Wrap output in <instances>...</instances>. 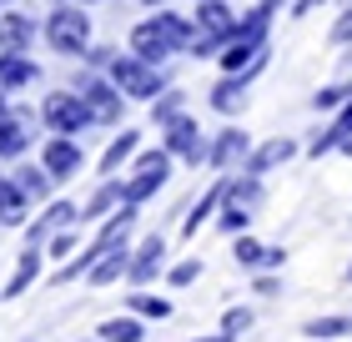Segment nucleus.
<instances>
[{"label":"nucleus","mask_w":352,"mask_h":342,"mask_svg":"<svg viewBox=\"0 0 352 342\" xmlns=\"http://www.w3.org/2000/svg\"><path fill=\"white\" fill-rule=\"evenodd\" d=\"M36 272H41V252H25L21 267H15V277H10V287H6V297H21V292L36 282Z\"/></svg>","instance_id":"b1692460"},{"label":"nucleus","mask_w":352,"mask_h":342,"mask_svg":"<svg viewBox=\"0 0 352 342\" xmlns=\"http://www.w3.org/2000/svg\"><path fill=\"white\" fill-rule=\"evenodd\" d=\"M342 332H352V317H312V322H302V337H312V342H332Z\"/></svg>","instance_id":"4be33fe9"},{"label":"nucleus","mask_w":352,"mask_h":342,"mask_svg":"<svg viewBox=\"0 0 352 342\" xmlns=\"http://www.w3.org/2000/svg\"><path fill=\"white\" fill-rule=\"evenodd\" d=\"M71 247H76V237H71V232H60V237L51 242V257H66Z\"/></svg>","instance_id":"58836bf2"},{"label":"nucleus","mask_w":352,"mask_h":342,"mask_svg":"<svg viewBox=\"0 0 352 342\" xmlns=\"http://www.w3.org/2000/svg\"><path fill=\"white\" fill-rule=\"evenodd\" d=\"M342 151H347V156H352V136H347V141H342Z\"/></svg>","instance_id":"c03bdc74"},{"label":"nucleus","mask_w":352,"mask_h":342,"mask_svg":"<svg viewBox=\"0 0 352 342\" xmlns=\"http://www.w3.org/2000/svg\"><path fill=\"white\" fill-rule=\"evenodd\" d=\"M197 277H201V262H197V257H191V262H176V267H171V287H191Z\"/></svg>","instance_id":"c9c22d12"},{"label":"nucleus","mask_w":352,"mask_h":342,"mask_svg":"<svg viewBox=\"0 0 352 342\" xmlns=\"http://www.w3.org/2000/svg\"><path fill=\"white\" fill-rule=\"evenodd\" d=\"M136 141H141L136 131H121L116 141H111V146H106V156H101V171H116V167H121V161H126V156H131V151H136Z\"/></svg>","instance_id":"a878e982"},{"label":"nucleus","mask_w":352,"mask_h":342,"mask_svg":"<svg viewBox=\"0 0 352 342\" xmlns=\"http://www.w3.org/2000/svg\"><path fill=\"white\" fill-rule=\"evenodd\" d=\"M162 257H166V237L156 232V237H146L136 247V257H131V282H151L156 277V267H162Z\"/></svg>","instance_id":"4468645a"},{"label":"nucleus","mask_w":352,"mask_h":342,"mask_svg":"<svg viewBox=\"0 0 352 342\" xmlns=\"http://www.w3.org/2000/svg\"><path fill=\"white\" fill-rule=\"evenodd\" d=\"M227 202H236V206H262V176H236V182H227Z\"/></svg>","instance_id":"412c9836"},{"label":"nucleus","mask_w":352,"mask_h":342,"mask_svg":"<svg viewBox=\"0 0 352 342\" xmlns=\"http://www.w3.org/2000/svg\"><path fill=\"white\" fill-rule=\"evenodd\" d=\"M45 41H51V51L60 56H86L91 45V21L81 6H60L51 21H45Z\"/></svg>","instance_id":"f03ea898"},{"label":"nucleus","mask_w":352,"mask_h":342,"mask_svg":"<svg viewBox=\"0 0 352 342\" xmlns=\"http://www.w3.org/2000/svg\"><path fill=\"white\" fill-rule=\"evenodd\" d=\"M252 151H247V131H236V126H227L217 141H212V151H206V167H217V171H227V167H236V161H247Z\"/></svg>","instance_id":"9d476101"},{"label":"nucleus","mask_w":352,"mask_h":342,"mask_svg":"<svg viewBox=\"0 0 352 342\" xmlns=\"http://www.w3.org/2000/svg\"><path fill=\"white\" fill-rule=\"evenodd\" d=\"M262 257H267V247H262V242L236 237V262H242V267H262Z\"/></svg>","instance_id":"473e14b6"},{"label":"nucleus","mask_w":352,"mask_h":342,"mask_svg":"<svg viewBox=\"0 0 352 342\" xmlns=\"http://www.w3.org/2000/svg\"><path fill=\"white\" fill-rule=\"evenodd\" d=\"M15 182L25 186V197H45V191H51V182H56V176L45 171V167H21V176H15Z\"/></svg>","instance_id":"bb28decb"},{"label":"nucleus","mask_w":352,"mask_h":342,"mask_svg":"<svg viewBox=\"0 0 352 342\" xmlns=\"http://www.w3.org/2000/svg\"><path fill=\"white\" fill-rule=\"evenodd\" d=\"M131 312H136V317L166 322V317H171V302H166V297H151V292H131Z\"/></svg>","instance_id":"393cba45"},{"label":"nucleus","mask_w":352,"mask_h":342,"mask_svg":"<svg viewBox=\"0 0 352 342\" xmlns=\"http://www.w3.org/2000/svg\"><path fill=\"white\" fill-rule=\"evenodd\" d=\"M146 6H166V0H146Z\"/></svg>","instance_id":"a18cd8bd"},{"label":"nucleus","mask_w":352,"mask_h":342,"mask_svg":"<svg viewBox=\"0 0 352 342\" xmlns=\"http://www.w3.org/2000/svg\"><path fill=\"white\" fill-rule=\"evenodd\" d=\"M30 36H36V25L25 21V15H0V51H25Z\"/></svg>","instance_id":"a211bd4d"},{"label":"nucleus","mask_w":352,"mask_h":342,"mask_svg":"<svg viewBox=\"0 0 352 342\" xmlns=\"http://www.w3.org/2000/svg\"><path fill=\"white\" fill-rule=\"evenodd\" d=\"M101 337L106 342H141L146 332H141L136 317H111V322H101Z\"/></svg>","instance_id":"5701e85b"},{"label":"nucleus","mask_w":352,"mask_h":342,"mask_svg":"<svg viewBox=\"0 0 352 342\" xmlns=\"http://www.w3.org/2000/svg\"><path fill=\"white\" fill-rule=\"evenodd\" d=\"M30 146V116H0V156H21Z\"/></svg>","instance_id":"2eb2a0df"},{"label":"nucleus","mask_w":352,"mask_h":342,"mask_svg":"<svg viewBox=\"0 0 352 342\" xmlns=\"http://www.w3.org/2000/svg\"><path fill=\"white\" fill-rule=\"evenodd\" d=\"M347 277H352V267H347Z\"/></svg>","instance_id":"de8ad7c7"},{"label":"nucleus","mask_w":352,"mask_h":342,"mask_svg":"<svg viewBox=\"0 0 352 342\" xmlns=\"http://www.w3.org/2000/svg\"><path fill=\"white\" fill-rule=\"evenodd\" d=\"M252 287H257L262 297H277V292H282V282H277V277H257V282H252Z\"/></svg>","instance_id":"4c0bfd02"},{"label":"nucleus","mask_w":352,"mask_h":342,"mask_svg":"<svg viewBox=\"0 0 352 342\" xmlns=\"http://www.w3.org/2000/svg\"><path fill=\"white\" fill-rule=\"evenodd\" d=\"M347 136H352V101H347V106L338 111V121H332V131H322V136H317V141L307 146V151H312V156H322V151H332V146H342Z\"/></svg>","instance_id":"aec40b11"},{"label":"nucleus","mask_w":352,"mask_h":342,"mask_svg":"<svg viewBox=\"0 0 352 342\" xmlns=\"http://www.w3.org/2000/svg\"><path fill=\"white\" fill-rule=\"evenodd\" d=\"M0 116H6V86H0Z\"/></svg>","instance_id":"37998d69"},{"label":"nucleus","mask_w":352,"mask_h":342,"mask_svg":"<svg viewBox=\"0 0 352 342\" xmlns=\"http://www.w3.org/2000/svg\"><path fill=\"white\" fill-rule=\"evenodd\" d=\"M111 81H116L121 96H131V101H151V96H162V71H156L151 61H141L136 51L111 61Z\"/></svg>","instance_id":"7ed1b4c3"},{"label":"nucleus","mask_w":352,"mask_h":342,"mask_svg":"<svg viewBox=\"0 0 352 342\" xmlns=\"http://www.w3.org/2000/svg\"><path fill=\"white\" fill-rule=\"evenodd\" d=\"M197 342H236V337H227V332H217V337H197Z\"/></svg>","instance_id":"79ce46f5"},{"label":"nucleus","mask_w":352,"mask_h":342,"mask_svg":"<svg viewBox=\"0 0 352 342\" xmlns=\"http://www.w3.org/2000/svg\"><path fill=\"white\" fill-rule=\"evenodd\" d=\"M197 30L232 41V36H236V15H232V6H227V0H197Z\"/></svg>","instance_id":"1a4fd4ad"},{"label":"nucleus","mask_w":352,"mask_h":342,"mask_svg":"<svg viewBox=\"0 0 352 342\" xmlns=\"http://www.w3.org/2000/svg\"><path fill=\"white\" fill-rule=\"evenodd\" d=\"M347 6H352V0H347Z\"/></svg>","instance_id":"09e8293b"},{"label":"nucleus","mask_w":352,"mask_h":342,"mask_svg":"<svg viewBox=\"0 0 352 342\" xmlns=\"http://www.w3.org/2000/svg\"><path fill=\"white\" fill-rule=\"evenodd\" d=\"M151 116H156V121H162V126H166V121H176V116H182V91H166V96H162V101H156V106H151Z\"/></svg>","instance_id":"72a5a7b5"},{"label":"nucleus","mask_w":352,"mask_h":342,"mask_svg":"<svg viewBox=\"0 0 352 342\" xmlns=\"http://www.w3.org/2000/svg\"><path fill=\"white\" fill-rule=\"evenodd\" d=\"M347 66H352V56H347Z\"/></svg>","instance_id":"49530a36"},{"label":"nucleus","mask_w":352,"mask_h":342,"mask_svg":"<svg viewBox=\"0 0 352 342\" xmlns=\"http://www.w3.org/2000/svg\"><path fill=\"white\" fill-rule=\"evenodd\" d=\"M332 41H338V45H347V41H352V6L342 10V21L332 25Z\"/></svg>","instance_id":"e433bc0d"},{"label":"nucleus","mask_w":352,"mask_h":342,"mask_svg":"<svg viewBox=\"0 0 352 342\" xmlns=\"http://www.w3.org/2000/svg\"><path fill=\"white\" fill-rule=\"evenodd\" d=\"M21 222H25V186L0 176V226H21Z\"/></svg>","instance_id":"dca6fc26"},{"label":"nucleus","mask_w":352,"mask_h":342,"mask_svg":"<svg viewBox=\"0 0 352 342\" xmlns=\"http://www.w3.org/2000/svg\"><path fill=\"white\" fill-rule=\"evenodd\" d=\"M81 101L91 106V116H96V121H106V126H111V121H121V106H126L116 81L106 86V81H96V76L81 81Z\"/></svg>","instance_id":"0eeeda50"},{"label":"nucleus","mask_w":352,"mask_h":342,"mask_svg":"<svg viewBox=\"0 0 352 342\" xmlns=\"http://www.w3.org/2000/svg\"><path fill=\"white\" fill-rule=\"evenodd\" d=\"M121 272H131V257H126V242H116V247H111L106 257H101V262H96L86 277H91V282L96 287H106V282H116V277Z\"/></svg>","instance_id":"f3484780"},{"label":"nucleus","mask_w":352,"mask_h":342,"mask_svg":"<svg viewBox=\"0 0 352 342\" xmlns=\"http://www.w3.org/2000/svg\"><path fill=\"white\" fill-rule=\"evenodd\" d=\"M247 86H252V81H247L242 71H236V76H221L217 86H212V106L221 111V116H236V111L247 106Z\"/></svg>","instance_id":"9b49d317"},{"label":"nucleus","mask_w":352,"mask_h":342,"mask_svg":"<svg viewBox=\"0 0 352 342\" xmlns=\"http://www.w3.org/2000/svg\"><path fill=\"white\" fill-rule=\"evenodd\" d=\"M347 101H352V86H322V91L312 96V106H317V111H342Z\"/></svg>","instance_id":"c85d7f7f"},{"label":"nucleus","mask_w":352,"mask_h":342,"mask_svg":"<svg viewBox=\"0 0 352 342\" xmlns=\"http://www.w3.org/2000/svg\"><path fill=\"white\" fill-rule=\"evenodd\" d=\"M171 176V151L162 146V151H141V161H136V176L126 182V202L131 206H141L151 197V191H162V182Z\"/></svg>","instance_id":"39448f33"},{"label":"nucleus","mask_w":352,"mask_h":342,"mask_svg":"<svg viewBox=\"0 0 352 342\" xmlns=\"http://www.w3.org/2000/svg\"><path fill=\"white\" fill-rule=\"evenodd\" d=\"M186 51H191V56H217V51H227V41H221V36H206V30H197Z\"/></svg>","instance_id":"f704fd0d"},{"label":"nucleus","mask_w":352,"mask_h":342,"mask_svg":"<svg viewBox=\"0 0 352 342\" xmlns=\"http://www.w3.org/2000/svg\"><path fill=\"white\" fill-rule=\"evenodd\" d=\"M116 202H126V186H116V182H111V186H101V191L91 197V206L81 211V217H101V211H111Z\"/></svg>","instance_id":"cd10ccee"},{"label":"nucleus","mask_w":352,"mask_h":342,"mask_svg":"<svg viewBox=\"0 0 352 342\" xmlns=\"http://www.w3.org/2000/svg\"><path fill=\"white\" fill-rule=\"evenodd\" d=\"M312 6H317V0H297V10H292V15H307Z\"/></svg>","instance_id":"a19ab883"},{"label":"nucleus","mask_w":352,"mask_h":342,"mask_svg":"<svg viewBox=\"0 0 352 342\" xmlns=\"http://www.w3.org/2000/svg\"><path fill=\"white\" fill-rule=\"evenodd\" d=\"M292 156H297V141L277 136V141H267V146H257V151L247 156V171L252 176H267L272 167H282V161H292Z\"/></svg>","instance_id":"f8f14e48"},{"label":"nucleus","mask_w":352,"mask_h":342,"mask_svg":"<svg viewBox=\"0 0 352 342\" xmlns=\"http://www.w3.org/2000/svg\"><path fill=\"white\" fill-rule=\"evenodd\" d=\"M41 167L56 176V182H66V176H76L86 167V156H81V146H76L71 136H56V141H45V151H41Z\"/></svg>","instance_id":"6e6552de"},{"label":"nucleus","mask_w":352,"mask_h":342,"mask_svg":"<svg viewBox=\"0 0 352 342\" xmlns=\"http://www.w3.org/2000/svg\"><path fill=\"white\" fill-rule=\"evenodd\" d=\"M36 76H41V66H36V61H25L21 51H0V86H6V91H21V86H30Z\"/></svg>","instance_id":"ddd939ff"},{"label":"nucleus","mask_w":352,"mask_h":342,"mask_svg":"<svg viewBox=\"0 0 352 342\" xmlns=\"http://www.w3.org/2000/svg\"><path fill=\"white\" fill-rule=\"evenodd\" d=\"M76 217H81V206H71V202H56V206H51V211L41 217V226L51 232V226H71Z\"/></svg>","instance_id":"2f4dec72"},{"label":"nucleus","mask_w":352,"mask_h":342,"mask_svg":"<svg viewBox=\"0 0 352 342\" xmlns=\"http://www.w3.org/2000/svg\"><path fill=\"white\" fill-rule=\"evenodd\" d=\"M287 262V252L282 247H267V257H262V267H282Z\"/></svg>","instance_id":"ea45409f"},{"label":"nucleus","mask_w":352,"mask_h":342,"mask_svg":"<svg viewBox=\"0 0 352 342\" xmlns=\"http://www.w3.org/2000/svg\"><path fill=\"white\" fill-rule=\"evenodd\" d=\"M252 328V312H247V307H227V312H221V332H227V337H242Z\"/></svg>","instance_id":"7c9ffc66"},{"label":"nucleus","mask_w":352,"mask_h":342,"mask_svg":"<svg viewBox=\"0 0 352 342\" xmlns=\"http://www.w3.org/2000/svg\"><path fill=\"white\" fill-rule=\"evenodd\" d=\"M162 131H166V151H171V156H182V161H191V167H201L206 151H212V146H201V131H197V121H191V116L166 121Z\"/></svg>","instance_id":"423d86ee"},{"label":"nucleus","mask_w":352,"mask_h":342,"mask_svg":"<svg viewBox=\"0 0 352 342\" xmlns=\"http://www.w3.org/2000/svg\"><path fill=\"white\" fill-rule=\"evenodd\" d=\"M101 342H106V337H101Z\"/></svg>","instance_id":"8fccbe9b"},{"label":"nucleus","mask_w":352,"mask_h":342,"mask_svg":"<svg viewBox=\"0 0 352 342\" xmlns=\"http://www.w3.org/2000/svg\"><path fill=\"white\" fill-rule=\"evenodd\" d=\"M247 217H252L247 206H236V202H221V222H217V226L236 237V232H247Z\"/></svg>","instance_id":"c756f323"},{"label":"nucleus","mask_w":352,"mask_h":342,"mask_svg":"<svg viewBox=\"0 0 352 342\" xmlns=\"http://www.w3.org/2000/svg\"><path fill=\"white\" fill-rule=\"evenodd\" d=\"M41 116H45V126H51L56 136H76V131H86V126L96 121L91 106L76 91H51V96H45V106H41Z\"/></svg>","instance_id":"20e7f679"},{"label":"nucleus","mask_w":352,"mask_h":342,"mask_svg":"<svg viewBox=\"0 0 352 342\" xmlns=\"http://www.w3.org/2000/svg\"><path fill=\"white\" fill-rule=\"evenodd\" d=\"M191 36H197V30H191L176 10H162V15H151V21H141V25L131 30V51H136L141 61H151V66H156V61L186 51Z\"/></svg>","instance_id":"f257e3e1"},{"label":"nucleus","mask_w":352,"mask_h":342,"mask_svg":"<svg viewBox=\"0 0 352 342\" xmlns=\"http://www.w3.org/2000/svg\"><path fill=\"white\" fill-rule=\"evenodd\" d=\"M221 202H227V182H217V186H212V191H206V197H201L197 206H191V217L182 222V232H186V237H197V232H201V222H206V217H212V211H217Z\"/></svg>","instance_id":"6ab92c4d"}]
</instances>
